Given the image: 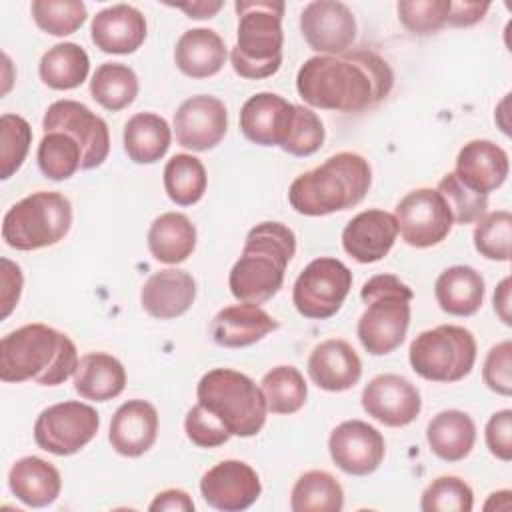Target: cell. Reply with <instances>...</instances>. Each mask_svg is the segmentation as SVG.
Listing matches in <instances>:
<instances>
[{
    "label": "cell",
    "mask_w": 512,
    "mask_h": 512,
    "mask_svg": "<svg viewBox=\"0 0 512 512\" xmlns=\"http://www.w3.org/2000/svg\"><path fill=\"white\" fill-rule=\"evenodd\" d=\"M392 86L390 64L372 50L312 56L296 74V90L306 104L348 114L376 106Z\"/></svg>",
    "instance_id": "6da1fadb"
},
{
    "label": "cell",
    "mask_w": 512,
    "mask_h": 512,
    "mask_svg": "<svg viewBox=\"0 0 512 512\" xmlns=\"http://www.w3.org/2000/svg\"><path fill=\"white\" fill-rule=\"evenodd\" d=\"M76 344L52 326L26 324L0 340V378L4 382L34 380L40 386H58L74 376L78 366Z\"/></svg>",
    "instance_id": "7a4b0ae2"
},
{
    "label": "cell",
    "mask_w": 512,
    "mask_h": 512,
    "mask_svg": "<svg viewBox=\"0 0 512 512\" xmlns=\"http://www.w3.org/2000/svg\"><path fill=\"white\" fill-rule=\"evenodd\" d=\"M296 254V234L282 222H260L246 234L240 258L228 274L238 302L264 304L284 284L286 266Z\"/></svg>",
    "instance_id": "3957f363"
},
{
    "label": "cell",
    "mask_w": 512,
    "mask_h": 512,
    "mask_svg": "<svg viewBox=\"0 0 512 512\" xmlns=\"http://www.w3.org/2000/svg\"><path fill=\"white\" fill-rule=\"evenodd\" d=\"M370 184L368 160L356 152H338L296 176L288 188V202L298 214L326 216L360 204Z\"/></svg>",
    "instance_id": "277c9868"
},
{
    "label": "cell",
    "mask_w": 512,
    "mask_h": 512,
    "mask_svg": "<svg viewBox=\"0 0 512 512\" xmlns=\"http://www.w3.org/2000/svg\"><path fill=\"white\" fill-rule=\"evenodd\" d=\"M236 46L230 50V62L238 76L260 80L276 74L282 64V16L284 2L238 0Z\"/></svg>",
    "instance_id": "5b68a950"
},
{
    "label": "cell",
    "mask_w": 512,
    "mask_h": 512,
    "mask_svg": "<svg viewBox=\"0 0 512 512\" xmlns=\"http://www.w3.org/2000/svg\"><path fill=\"white\" fill-rule=\"evenodd\" d=\"M360 298L366 304L356 326L362 348L372 356L394 352L410 326L412 288L394 274H376L362 284Z\"/></svg>",
    "instance_id": "8992f818"
},
{
    "label": "cell",
    "mask_w": 512,
    "mask_h": 512,
    "mask_svg": "<svg viewBox=\"0 0 512 512\" xmlns=\"http://www.w3.org/2000/svg\"><path fill=\"white\" fill-rule=\"evenodd\" d=\"M198 404L214 414L232 436H256L266 424V400L256 382L232 368L206 372L196 386Z\"/></svg>",
    "instance_id": "52a82bcc"
},
{
    "label": "cell",
    "mask_w": 512,
    "mask_h": 512,
    "mask_svg": "<svg viewBox=\"0 0 512 512\" xmlns=\"http://www.w3.org/2000/svg\"><path fill=\"white\" fill-rule=\"evenodd\" d=\"M72 226V204L60 192L38 190L18 200L2 218V240L14 250L58 244Z\"/></svg>",
    "instance_id": "ba28073f"
},
{
    "label": "cell",
    "mask_w": 512,
    "mask_h": 512,
    "mask_svg": "<svg viewBox=\"0 0 512 512\" xmlns=\"http://www.w3.org/2000/svg\"><path fill=\"white\" fill-rule=\"evenodd\" d=\"M412 370L430 382H458L476 362L474 334L456 324H440L420 332L408 350Z\"/></svg>",
    "instance_id": "9c48e42d"
},
{
    "label": "cell",
    "mask_w": 512,
    "mask_h": 512,
    "mask_svg": "<svg viewBox=\"0 0 512 512\" xmlns=\"http://www.w3.org/2000/svg\"><path fill=\"white\" fill-rule=\"evenodd\" d=\"M352 288L350 268L330 256L314 258L296 278L292 302L300 316L310 320H326L334 316Z\"/></svg>",
    "instance_id": "30bf717a"
},
{
    "label": "cell",
    "mask_w": 512,
    "mask_h": 512,
    "mask_svg": "<svg viewBox=\"0 0 512 512\" xmlns=\"http://www.w3.org/2000/svg\"><path fill=\"white\" fill-rule=\"evenodd\" d=\"M100 416L84 402L66 400L44 408L34 422V442L54 456L80 452L98 434Z\"/></svg>",
    "instance_id": "8fae6325"
},
{
    "label": "cell",
    "mask_w": 512,
    "mask_h": 512,
    "mask_svg": "<svg viewBox=\"0 0 512 512\" xmlns=\"http://www.w3.org/2000/svg\"><path fill=\"white\" fill-rule=\"evenodd\" d=\"M398 232L408 246L430 248L440 244L452 230V212L438 190L416 188L394 210Z\"/></svg>",
    "instance_id": "7c38bea8"
},
{
    "label": "cell",
    "mask_w": 512,
    "mask_h": 512,
    "mask_svg": "<svg viewBox=\"0 0 512 512\" xmlns=\"http://www.w3.org/2000/svg\"><path fill=\"white\" fill-rule=\"evenodd\" d=\"M44 132H64L82 148V170L104 164L110 152V132L106 122L86 104L76 100H56L42 118Z\"/></svg>",
    "instance_id": "4fadbf2b"
},
{
    "label": "cell",
    "mask_w": 512,
    "mask_h": 512,
    "mask_svg": "<svg viewBox=\"0 0 512 512\" xmlns=\"http://www.w3.org/2000/svg\"><path fill=\"white\" fill-rule=\"evenodd\" d=\"M332 462L350 476L376 472L386 454L384 436L364 420L340 422L328 438Z\"/></svg>",
    "instance_id": "5bb4252c"
},
{
    "label": "cell",
    "mask_w": 512,
    "mask_h": 512,
    "mask_svg": "<svg viewBox=\"0 0 512 512\" xmlns=\"http://www.w3.org/2000/svg\"><path fill=\"white\" fill-rule=\"evenodd\" d=\"M300 32L312 50L336 56L352 46L356 18L344 2L314 0L300 14Z\"/></svg>",
    "instance_id": "9a60e30c"
},
{
    "label": "cell",
    "mask_w": 512,
    "mask_h": 512,
    "mask_svg": "<svg viewBox=\"0 0 512 512\" xmlns=\"http://www.w3.org/2000/svg\"><path fill=\"white\" fill-rule=\"evenodd\" d=\"M364 412L390 428L412 424L420 410L422 398L418 388L400 374H378L362 390Z\"/></svg>",
    "instance_id": "2e32d148"
},
{
    "label": "cell",
    "mask_w": 512,
    "mask_h": 512,
    "mask_svg": "<svg viewBox=\"0 0 512 512\" xmlns=\"http://www.w3.org/2000/svg\"><path fill=\"white\" fill-rule=\"evenodd\" d=\"M204 502L222 512H242L262 494L256 470L242 460H222L200 478Z\"/></svg>",
    "instance_id": "e0dca14e"
},
{
    "label": "cell",
    "mask_w": 512,
    "mask_h": 512,
    "mask_svg": "<svg viewBox=\"0 0 512 512\" xmlns=\"http://www.w3.org/2000/svg\"><path fill=\"white\" fill-rule=\"evenodd\" d=\"M228 130V112L222 100L210 94H198L184 100L174 112L176 142L194 152H206L218 146Z\"/></svg>",
    "instance_id": "ac0fdd59"
},
{
    "label": "cell",
    "mask_w": 512,
    "mask_h": 512,
    "mask_svg": "<svg viewBox=\"0 0 512 512\" xmlns=\"http://www.w3.org/2000/svg\"><path fill=\"white\" fill-rule=\"evenodd\" d=\"M296 104L274 92L250 96L240 110V130L258 146H284L294 122Z\"/></svg>",
    "instance_id": "d6986e66"
},
{
    "label": "cell",
    "mask_w": 512,
    "mask_h": 512,
    "mask_svg": "<svg viewBox=\"0 0 512 512\" xmlns=\"http://www.w3.org/2000/svg\"><path fill=\"white\" fill-rule=\"evenodd\" d=\"M398 224L394 214L386 210H364L356 214L342 230L344 252L360 264L382 260L394 246Z\"/></svg>",
    "instance_id": "ffe728a7"
},
{
    "label": "cell",
    "mask_w": 512,
    "mask_h": 512,
    "mask_svg": "<svg viewBox=\"0 0 512 512\" xmlns=\"http://www.w3.org/2000/svg\"><path fill=\"white\" fill-rule=\"evenodd\" d=\"M158 436V412L148 400H128L110 420L108 440L120 456L138 458L148 452Z\"/></svg>",
    "instance_id": "44dd1931"
},
{
    "label": "cell",
    "mask_w": 512,
    "mask_h": 512,
    "mask_svg": "<svg viewBox=\"0 0 512 512\" xmlns=\"http://www.w3.org/2000/svg\"><path fill=\"white\" fill-rule=\"evenodd\" d=\"M90 38L106 54H132L146 40V18L130 4L108 6L92 18Z\"/></svg>",
    "instance_id": "7402d4cb"
},
{
    "label": "cell",
    "mask_w": 512,
    "mask_h": 512,
    "mask_svg": "<svg viewBox=\"0 0 512 512\" xmlns=\"http://www.w3.org/2000/svg\"><path fill=\"white\" fill-rule=\"evenodd\" d=\"M310 380L326 392H344L358 384L362 362L356 350L340 338H330L314 346L308 356Z\"/></svg>",
    "instance_id": "603a6c76"
},
{
    "label": "cell",
    "mask_w": 512,
    "mask_h": 512,
    "mask_svg": "<svg viewBox=\"0 0 512 512\" xmlns=\"http://www.w3.org/2000/svg\"><path fill=\"white\" fill-rule=\"evenodd\" d=\"M510 162L502 146L492 140H470L456 156L454 174L472 190L490 194L508 178Z\"/></svg>",
    "instance_id": "cb8c5ba5"
},
{
    "label": "cell",
    "mask_w": 512,
    "mask_h": 512,
    "mask_svg": "<svg viewBox=\"0 0 512 512\" xmlns=\"http://www.w3.org/2000/svg\"><path fill=\"white\" fill-rule=\"evenodd\" d=\"M196 298L192 274L180 268L154 272L140 290L142 308L156 320H172L190 310Z\"/></svg>",
    "instance_id": "d4e9b609"
},
{
    "label": "cell",
    "mask_w": 512,
    "mask_h": 512,
    "mask_svg": "<svg viewBox=\"0 0 512 512\" xmlns=\"http://www.w3.org/2000/svg\"><path fill=\"white\" fill-rule=\"evenodd\" d=\"M278 328L272 318L258 304H232L222 308L210 322V336L222 348H244L260 342Z\"/></svg>",
    "instance_id": "484cf974"
},
{
    "label": "cell",
    "mask_w": 512,
    "mask_h": 512,
    "mask_svg": "<svg viewBox=\"0 0 512 512\" xmlns=\"http://www.w3.org/2000/svg\"><path fill=\"white\" fill-rule=\"evenodd\" d=\"M10 492L30 508L50 506L62 490V478L54 464L38 456L16 460L8 472Z\"/></svg>",
    "instance_id": "4316f807"
},
{
    "label": "cell",
    "mask_w": 512,
    "mask_h": 512,
    "mask_svg": "<svg viewBox=\"0 0 512 512\" xmlns=\"http://www.w3.org/2000/svg\"><path fill=\"white\" fill-rule=\"evenodd\" d=\"M226 56L228 52L222 36L210 28L186 30L174 48L176 68L188 78H210L218 74Z\"/></svg>",
    "instance_id": "83f0119b"
},
{
    "label": "cell",
    "mask_w": 512,
    "mask_h": 512,
    "mask_svg": "<svg viewBox=\"0 0 512 512\" xmlns=\"http://www.w3.org/2000/svg\"><path fill=\"white\" fill-rule=\"evenodd\" d=\"M486 284L482 274L464 264H456L440 272L434 284V298L438 306L450 316H472L484 302Z\"/></svg>",
    "instance_id": "f1b7e54d"
},
{
    "label": "cell",
    "mask_w": 512,
    "mask_h": 512,
    "mask_svg": "<svg viewBox=\"0 0 512 512\" xmlns=\"http://www.w3.org/2000/svg\"><path fill=\"white\" fill-rule=\"evenodd\" d=\"M126 388V370L118 358L106 352H88L78 360L74 390L92 402H108Z\"/></svg>",
    "instance_id": "f546056e"
},
{
    "label": "cell",
    "mask_w": 512,
    "mask_h": 512,
    "mask_svg": "<svg viewBox=\"0 0 512 512\" xmlns=\"http://www.w3.org/2000/svg\"><path fill=\"white\" fill-rule=\"evenodd\" d=\"M426 440L440 460L460 462L474 448L476 424L462 410H442L428 422Z\"/></svg>",
    "instance_id": "4dcf8cb0"
},
{
    "label": "cell",
    "mask_w": 512,
    "mask_h": 512,
    "mask_svg": "<svg viewBox=\"0 0 512 512\" xmlns=\"http://www.w3.org/2000/svg\"><path fill=\"white\" fill-rule=\"evenodd\" d=\"M148 250L162 264H180L196 248V228L182 212H164L148 228Z\"/></svg>",
    "instance_id": "1f68e13d"
},
{
    "label": "cell",
    "mask_w": 512,
    "mask_h": 512,
    "mask_svg": "<svg viewBox=\"0 0 512 512\" xmlns=\"http://www.w3.org/2000/svg\"><path fill=\"white\" fill-rule=\"evenodd\" d=\"M172 130L154 112H138L124 126V150L136 164H154L168 152Z\"/></svg>",
    "instance_id": "d6a6232c"
},
{
    "label": "cell",
    "mask_w": 512,
    "mask_h": 512,
    "mask_svg": "<svg viewBox=\"0 0 512 512\" xmlns=\"http://www.w3.org/2000/svg\"><path fill=\"white\" fill-rule=\"evenodd\" d=\"M90 72V58L80 44L60 42L48 48L38 64L40 80L52 90H74Z\"/></svg>",
    "instance_id": "836d02e7"
},
{
    "label": "cell",
    "mask_w": 512,
    "mask_h": 512,
    "mask_svg": "<svg viewBox=\"0 0 512 512\" xmlns=\"http://www.w3.org/2000/svg\"><path fill=\"white\" fill-rule=\"evenodd\" d=\"M344 508V490L326 470L304 472L290 492L292 512H340Z\"/></svg>",
    "instance_id": "e575fe53"
},
{
    "label": "cell",
    "mask_w": 512,
    "mask_h": 512,
    "mask_svg": "<svg viewBox=\"0 0 512 512\" xmlns=\"http://www.w3.org/2000/svg\"><path fill=\"white\" fill-rule=\"evenodd\" d=\"M138 76L122 62H104L90 80V96L106 110L120 112L138 96Z\"/></svg>",
    "instance_id": "d590c367"
},
{
    "label": "cell",
    "mask_w": 512,
    "mask_h": 512,
    "mask_svg": "<svg viewBox=\"0 0 512 512\" xmlns=\"http://www.w3.org/2000/svg\"><path fill=\"white\" fill-rule=\"evenodd\" d=\"M206 184V168L192 154H174L164 166V190L178 206L196 204L204 196Z\"/></svg>",
    "instance_id": "8d00e7d4"
},
{
    "label": "cell",
    "mask_w": 512,
    "mask_h": 512,
    "mask_svg": "<svg viewBox=\"0 0 512 512\" xmlns=\"http://www.w3.org/2000/svg\"><path fill=\"white\" fill-rule=\"evenodd\" d=\"M260 390L264 394L266 408L274 414L298 412L308 396V384L302 372L288 364L268 370L262 376Z\"/></svg>",
    "instance_id": "74e56055"
},
{
    "label": "cell",
    "mask_w": 512,
    "mask_h": 512,
    "mask_svg": "<svg viewBox=\"0 0 512 512\" xmlns=\"http://www.w3.org/2000/svg\"><path fill=\"white\" fill-rule=\"evenodd\" d=\"M40 172L54 182L68 180L82 170V148L64 132H44L36 152Z\"/></svg>",
    "instance_id": "f35d334b"
},
{
    "label": "cell",
    "mask_w": 512,
    "mask_h": 512,
    "mask_svg": "<svg viewBox=\"0 0 512 512\" xmlns=\"http://www.w3.org/2000/svg\"><path fill=\"white\" fill-rule=\"evenodd\" d=\"M30 12L36 26L52 36L74 34L88 16L80 0H34Z\"/></svg>",
    "instance_id": "ab89813d"
},
{
    "label": "cell",
    "mask_w": 512,
    "mask_h": 512,
    "mask_svg": "<svg viewBox=\"0 0 512 512\" xmlns=\"http://www.w3.org/2000/svg\"><path fill=\"white\" fill-rule=\"evenodd\" d=\"M472 240L480 256L496 262H508L512 240V214L508 210L484 214L474 226Z\"/></svg>",
    "instance_id": "60d3db41"
},
{
    "label": "cell",
    "mask_w": 512,
    "mask_h": 512,
    "mask_svg": "<svg viewBox=\"0 0 512 512\" xmlns=\"http://www.w3.org/2000/svg\"><path fill=\"white\" fill-rule=\"evenodd\" d=\"M32 144V128L18 114H2L0 118V178L14 176L26 160Z\"/></svg>",
    "instance_id": "b9f144b4"
},
{
    "label": "cell",
    "mask_w": 512,
    "mask_h": 512,
    "mask_svg": "<svg viewBox=\"0 0 512 512\" xmlns=\"http://www.w3.org/2000/svg\"><path fill=\"white\" fill-rule=\"evenodd\" d=\"M446 200L454 224H472L478 222L488 208V194H480L468 188L454 172H448L440 178L436 188Z\"/></svg>",
    "instance_id": "7bdbcfd3"
},
{
    "label": "cell",
    "mask_w": 512,
    "mask_h": 512,
    "mask_svg": "<svg viewBox=\"0 0 512 512\" xmlns=\"http://www.w3.org/2000/svg\"><path fill=\"white\" fill-rule=\"evenodd\" d=\"M420 508L424 512H470L474 508V492L458 476H440L422 492Z\"/></svg>",
    "instance_id": "ee69618b"
},
{
    "label": "cell",
    "mask_w": 512,
    "mask_h": 512,
    "mask_svg": "<svg viewBox=\"0 0 512 512\" xmlns=\"http://www.w3.org/2000/svg\"><path fill=\"white\" fill-rule=\"evenodd\" d=\"M396 10L400 24L408 32L430 36L446 24L450 0H400Z\"/></svg>",
    "instance_id": "f6af8a7d"
},
{
    "label": "cell",
    "mask_w": 512,
    "mask_h": 512,
    "mask_svg": "<svg viewBox=\"0 0 512 512\" xmlns=\"http://www.w3.org/2000/svg\"><path fill=\"white\" fill-rule=\"evenodd\" d=\"M324 138H326V130L320 116L310 108L296 104L294 122L282 150L292 156L306 158L320 150V146L324 144Z\"/></svg>",
    "instance_id": "bcb514c9"
},
{
    "label": "cell",
    "mask_w": 512,
    "mask_h": 512,
    "mask_svg": "<svg viewBox=\"0 0 512 512\" xmlns=\"http://www.w3.org/2000/svg\"><path fill=\"white\" fill-rule=\"evenodd\" d=\"M184 430L188 440L200 448L222 446L232 436L226 430V426L214 414H210L202 404H196L188 410L184 418Z\"/></svg>",
    "instance_id": "7dc6e473"
},
{
    "label": "cell",
    "mask_w": 512,
    "mask_h": 512,
    "mask_svg": "<svg viewBox=\"0 0 512 512\" xmlns=\"http://www.w3.org/2000/svg\"><path fill=\"white\" fill-rule=\"evenodd\" d=\"M482 380L492 392L500 396L512 394V342L510 340H502L490 348L484 360Z\"/></svg>",
    "instance_id": "c3c4849f"
},
{
    "label": "cell",
    "mask_w": 512,
    "mask_h": 512,
    "mask_svg": "<svg viewBox=\"0 0 512 512\" xmlns=\"http://www.w3.org/2000/svg\"><path fill=\"white\" fill-rule=\"evenodd\" d=\"M486 446L502 462L512 460V410L504 408L490 416L484 430Z\"/></svg>",
    "instance_id": "681fc988"
},
{
    "label": "cell",
    "mask_w": 512,
    "mask_h": 512,
    "mask_svg": "<svg viewBox=\"0 0 512 512\" xmlns=\"http://www.w3.org/2000/svg\"><path fill=\"white\" fill-rule=\"evenodd\" d=\"M0 264H2V290H0L2 312H0V318L4 320L16 308L24 280H22V270L18 264H14L8 258H2Z\"/></svg>",
    "instance_id": "f907efd6"
},
{
    "label": "cell",
    "mask_w": 512,
    "mask_h": 512,
    "mask_svg": "<svg viewBox=\"0 0 512 512\" xmlns=\"http://www.w3.org/2000/svg\"><path fill=\"white\" fill-rule=\"evenodd\" d=\"M488 10H490L488 2H450L446 24L456 28L474 26L486 16Z\"/></svg>",
    "instance_id": "816d5d0a"
},
{
    "label": "cell",
    "mask_w": 512,
    "mask_h": 512,
    "mask_svg": "<svg viewBox=\"0 0 512 512\" xmlns=\"http://www.w3.org/2000/svg\"><path fill=\"white\" fill-rule=\"evenodd\" d=\"M148 510H152V512H162V510L192 512L194 510V502H192L188 492H184L180 488H168V490H162V492H158L154 496V500L150 502Z\"/></svg>",
    "instance_id": "f5cc1de1"
},
{
    "label": "cell",
    "mask_w": 512,
    "mask_h": 512,
    "mask_svg": "<svg viewBox=\"0 0 512 512\" xmlns=\"http://www.w3.org/2000/svg\"><path fill=\"white\" fill-rule=\"evenodd\" d=\"M492 302H494V312L500 316V320L506 326H510L512 324V318H510V278H504L498 284V288L494 290Z\"/></svg>",
    "instance_id": "db71d44e"
},
{
    "label": "cell",
    "mask_w": 512,
    "mask_h": 512,
    "mask_svg": "<svg viewBox=\"0 0 512 512\" xmlns=\"http://www.w3.org/2000/svg\"><path fill=\"white\" fill-rule=\"evenodd\" d=\"M224 6V2L220 0H198V2H190V4H174V8L186 12L190 18H212L220 8Z\"/></svg>",
    "instance_id": "11a10c76"
}]
</instances>
